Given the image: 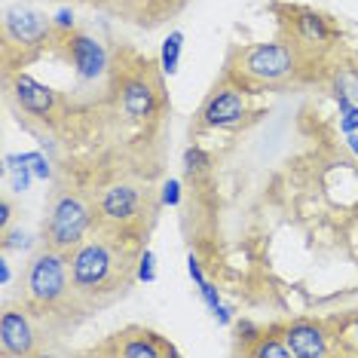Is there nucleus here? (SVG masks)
<instances>
[{
    "mask_svg": "<svg viewBox=\"0 0 358 358\" xmlns=\"http://www.w3.org/2000/svg\"><path fill=\"white\" fill-rule=\"evenodd\" d=\"M68 257L74 297L89 306L110 303L120 294H126L132 282H138L132 257L120 242V236L113 233L86 236L74 251H68Z\"/></svg>",
    "mask_w": 358,
    "mask_h": 358,
    "instance_id": "f257e3e1",
    "label": "nucleus"
},
{
    "mask_svg": "<svg viewBox=\"0 0 358 358\" xmlns=\"http://www.w3.org/2000/svg\"><path fill=\"white\" fill-rule=\"evenodd\" d=\"M306 62L309 59L297 50L294 40H270V43H251L239 50L230 62V71L248 89H279L297 83Z\"/></svg>",
    "mask_w": 358,
    "mask_h": 358,
    "instance_id": "f03ea898",
    "label": "nucleus"
},
{
    "mask_svg": "<svg viewBox=\"0 0 358 358\" xmlns=\"http://www.w3.org/2000/svg\"><path fill=\"white\" fill-rule=\"evenodd\" d=\"M25 303L34 313H59L74 297V282H71V257L68 251L43 245L31 255L25 266Z\"/></svg>",
    "mask_w": 358,
    "mask_h": 358,
    "instance_id": "7ed1b4c3",
    "label": "nucleus"
},
{
    "mask_svg": "<svg viewBox=\"0 0 358 358\" xmlns=\"http://www.w3.org/2000/svg\"><path fill=\"white\" fill-rule=\"evenodd\" d=\"M99 221L95 202H89L83 193H59L50 206L43 224V242L62 251H74L89 236V230Z\"/></svg>",
    "mask_w": 358,
    "mask_h": 358,
    "instance_id": "20e7f679",
    "label": "nucleus"
},
{
    "mask_svg": "<svg viewBox=\"0 0 358 358\" xmlns=\"http://www.w3.org/2000/svg\"><path fill=\"white\" fill-rule=\"evenodd\" d=\"M52 19L31 3H10L3 10V43L6 52H37L52 34Z\"/></svg>",
    "mask_w": 358,
    "mask_h": 358,
    "instance_id": "39448f33",
    "label": "nucleus"
},
{
    "mask_svg": "<svg viewBox=\"0 0 358 358\" xmlns=\"http://www.w3.org/2000/svg\"><path fill=\"white\" fill-rule=\"evenodd\" d=\"M144 206H148V193L132 181H117L110 187H104L95 199V211H99V221L110 230L129 227L135 221H141Z\"/></svg>",
    "mask_w": 358,
    "mask_h": 358,
    "instance_id": "423d86ee",
    "label": "nucleus"
},
{
    "mask_svg": "<svg viewBox=\"0 0 358 358\" xmlns=\"http://www.w3.org/2000/svg\"><path fill=\"white\" fill-rule=\"evenodd\" d=\"M248 117V86L245 83H221L206 99L199 110V126L211 132L242 126Z\"/></svg>",
    "mask_w": 358,
    "mask_h": 358,
    "instance_id": "0eeeda50",
    "label": "nucleus"
},
{
    "mask_svg": "<svg viewBox=\"0 0 358 358\" xmlns=\"http://www.w3.org/2000/svg\"><path fill=\"white\" fill-rule=\"evenodd\" d=\"M34 309L6 306L0 315V355L3 358H31L40 355V328L34 322Z\"/></svg>",
    "mask_w": 358,
    "mask_h": 358,
    "instance_id": "6e6552de",
    "label": "nucleus"
},
{
    "mask_svg": "<svg viewBox=\"0 0 358 358\" xmlns=\"http://www.w3.org/2000/svg\"><path fill=\"white\" fill-rule=\"evenodd\" d=\"M101 352L120 355V358H166V355H178V349L166 337H159L157 331L132 324V328H123L120 334H113L110 343Z\"/></svg>",
    "mask_w": 358,
    "mask_h": 358,
    "instance_id": "1a4fd4ad",
    "label": "nucleus"
},
{
    "mask_svg": "<svg viewBox=\"0 0 358 358\" xmlns=\"http://www.w3.org/2000/svg\"><path fill=\"white\" fill-rule=\"evenodd\" d=\"M282 337H285V343H288L294 358H324V355L334 352L328 322L294 319L282 328Z\"/></svg>",
    "mask_w": 358,
    "mask_h": 358,
    "instance_id": "9d476101",
    "label": "nucleus"
},
{
    "mask_svg": "<svg viewBox=\"0 0 358 358\" xmlns=\"http://www.w3.org/2000/svg\"><path fill=\"white\" fill-rule=\"evenodd\" d=\"M297 43V50L306 55V59H315V55L328 52L334 43V28L328 22V15L315 13V10H294L291 13V37Z\"/></svg>",
    "mask_w": 358,
    "mask_h": 358,
    "instance_id": "9b49d317",
    "label": "nucleus"
},
{
    "mask_svg": "<svg viewBox=\"0 0 358 358\" xmlns=\"http://www.w3.org/2000/svg\"><path fill=\"white\" fill-rule=\"evenodd\" d=\"M10 89H13V101L19 104L22 113H28V117H37V120H46L52 117L55 104H59V95H55L52 86L40 83L25 71H19V74L10 77Z\"/></svg>",
    "mask_w": 358,
    "mask_h": 358,
    "instance_id": "f8f14e48",
    "label": "nucleus"
},
{
    "mask_svg": "<svg viewBox=\"0 0 358 358\" xmlns=\"http://www.w3.org/2000/svg\"><path fill=\"white\" fill-rule=\"evenodd\" d=\"M120 108L129 120H150L159 108V83L150 74H129L120 83Z\"/></svg>",
    "mask_w": 358,
    "mask_h": 358,
    "instance_id": "ddd939ff",
    "label": "nucleus"
},
{
    "mask_svg": "<svg viewBox=\"0 0 358 358\" xmlns=\"http://www.w3.org/2000/svg\"><path fill=\"white\" fill-rule=\"evenodd\" d=\"M68 55L71 64H74L80 80H99L108 71V50L99 37L86 34V31H71L68 34Z\"/></svg>",
    "mask_w": 358,
    "mask_h": 358,
    "instance_id": "4468645a",
    "label": "nucleus"
},
{
    "mask_svg": "<svg viewBox=\"0 0 358 358\" xmlns=\"http://www.w3.org/2000/svg\"><path fill=\"white\" fill-rule=\"evenodd\" d=\"M331 340H334V352H352L358 355V313H349L343 319H331Z\"/></svg>",
    "mask_w": 358,
    "mask_h": 358,
    "instance_id": "2eb2a0df",
    "label": "nucleus"
},
{
    "mask_svg": "<svg viewBox=\"0 0 358 358\" xmlns=\"http://www.w3.org/2000/svg\"><path fill=\"white\" fill-rule=\"evenodd\" d=\"M242 352L251 355V358H291V349H288V343H285L282 331H279V337L260 331L257 337L251 340V346H242Z\"/></svg>",
    "mask_w": 358,
    "mask_h": 358,
    "instance_id": "dca6fc26",
    "label": "nucleus"
},
{
    "mask_svg": "<svg viewBox=\"0 0 358 358\" xmlns=\"http://www.w3.org/2000/svg\"><path fill=\"white\" fill-rule=\"evenodd\" d=\"M181 52H184V31H169L159 50V71L166 77H175L181 71Z\"/></svg>",
    "mask_w": 358,
    "mask_h": 358,
    "instance_id": "f3484780",
    "label": "nucleus"
},
{
    "mask_svg": "<svg viewBox=\"0 0 358 358\" xmlns=\"http://www.w3.org/2000/svg\"><path fill=\"white\" fill-rule=\"evenodd\" d=\"M208 169H211V159H208V153L202 148H187L184 150V172L190 178L208 175Z\"/></svg>",
    "mask_w": 358,
    "mask_h": 358,
    "instance_id": "a211bd4d",
    "label": "nucleus"
},
{
    "mask_svg": "<svg viewBox=\"0 0 358 358\" xmlns=\"http://www.w3.org/2000/svg\"><path fill=\"white\" fill-rule=\"evenodd\" d=\"M334 95H349V99L358 104V71L355 68L337 71V80H334Z\"/></svg>",
    "mask_w": 358,
    "mask_h": 358,
    "instance_id": "6ab92c4d",
    "label": "nucleus"
},
{
    "mask_svg": "<svg viewBox=\"0 0 358 358\" xmlns=\"http://www.w3.org/2000/svg\"><path fill=\"white\" fill-rule=\"evenodd\" d=\"M22 162H28L31 166V172H34L37 181H50L52 178V166H50V159H46V153L43 150H31V153H15Z\"/></svg>",
    "mask_w": 358,
    "mask_h": 358,
    "instance_id": "aec40b11",
    "label": "nucleus"
},
{
    "mask_svg": "<svg viewBox=\"0 0 358 358\" xmlns=\"http://www.w3.org/2000/svg\"><path fill=\"white\" fill-rule=\"evenodd\" d=\"M135 275H138V282H144V285L157 282V255H153L150 248H144L141 255L135 257Z\"/></svg>",
    "mask_w": 358,
    "mask_h": 358,
    "instance_id": "412c9836",
    "label": "nucleus"
},
{
    "mask_svg": "<svg viewBox=\"0 0 358 358\" xmlns=\"http://www.w3.org/2000/svg\"><path fill=\"white\" fill-rule=\"evenodd\" d=\"M159 202H162V206H169V208L181 206V181H178V178H169V181H162V187H159Z\"/></svg>",
    "mask_w": 358,
    "mask_h": 358,
    "instance_id": "4be33fe9",
    "label": "nucleus"
},
{
    "mask_svg": "<svg viewBox=\"0 0 358 358\" xmlns=\"http://www.w3.org/2000/svg\"><path fill=\"white\" fill-rule=\"evenodd\" d=\"M34 239L31 233L25 230H3V251H22V248H31Z\"/></svg>",
    "mask_w": 358,
    "mask_h": 358,
    "instance_id": "5701e85b",
    "label": "nucleus"
},
{
    "mask_svg": "<svg viewBox=\"0 0 358 358\" xmlns=\"http://www.w3.org/2000/svg\"><path fill=\"white\" fill-rule=\"evenodd\" d=\"M52 25L59 28V31H64V34H71V31H74V25H77V13L71 10V6H62V10L52 15Z\"/></svg>",
    "mask_w": 358,
    "mask_h": 358,
    "instance_id": "b1692460",
    "label": "nucleus"
},
{
    "mask_svg": "<svg viewBox=\"0 0 358 358\" xmlns=\"http://www.w3.org/2000/svg\"><path fill=\"white\" fill-rule=\"evenodd\" d=\"M199 297H202V303H206V306L211 309V313H215V309L224 303V300H221V291H217V288H215V285H211L208 279L199 285Z\"/></svg>",
    "mask_w": 358,
    "mask_h": 358,
    "instance_id": "393cba45",
    "label": "nucleus"
},
{
    "mask_svg": "<svg viewBox=\"0 0 358 358\" xmlns=\"http://www.w3.org/2000/svg\"><path fill=\"white\" fill-rule=\"evenodd\" d=\"M135 3H138V15H150V13H157V10H166V6H169V10H172V0H135Z\"/></svg>",
    "mask_w": 358,
    "mask_h": 358,
    "instance_id": "a878e982",
    "label": "nucleus"
},
{
    "mask_svg": "<svg viewBox=\"0 0 358 358\" xmlns=\"http://www.w3.org/2000/svg\"><path fill=\"white\" fill-rule=\"evenodd\" d=\"M187 273H190V279L193 282H196V288H199V285L202 282H206V273H202V264H199V257H187Z\"/></svg>",
    "mask_w": 358,
    "mask_h": 358,
    "instance_id": "bb28decb",
    "label": "nucleus"
},
{
    "mask_svg": "<svg viewBox=\"0 0 358 358\" xmlns=\"http://www.w3.org/2000/svg\"><path fill=\"white\" fill-rule=\"evenodd\" d=\"M211 315H215V322H217V324H224V328H227V324H233V309L227 306V303H221Z\"/></svg>",
    "mask_w": 358,
    "mask_h": 358,
    "instance_id": "cd10ccee",
    "label": "nucleus"
},
{
    "mask_svg": "<svg viewBox=\"0 0 358 358\" xmlns=\"http://www.w3.org/2000/svg\"><path fill=\"white\" fill-rule=\"evenodd\" d=\"M10 217H13V202L3 199L0 202V227H3V230H10Z\"/></svg>",
    "mask_w": 358,
    "mask_h": 358,
    "instance_id": "c85d7f7f",
    "label": "nucleus"
},
{
    "mask_svg": "<svg viewBox=\"0 0 358 358\" xmlns=\"http://www.w3.org/2000/svg\"><path fill=\"white\" fill-rule=\"evenodd\" d=\"M10 279H13V270H10V260L6 257H0V285H10Z\"/></svg>",
    "mask_w": 358,
    "mask_h": 358,
    "instance_id": "c756f323",
    "label": "nucleus"
}]
</instances>
